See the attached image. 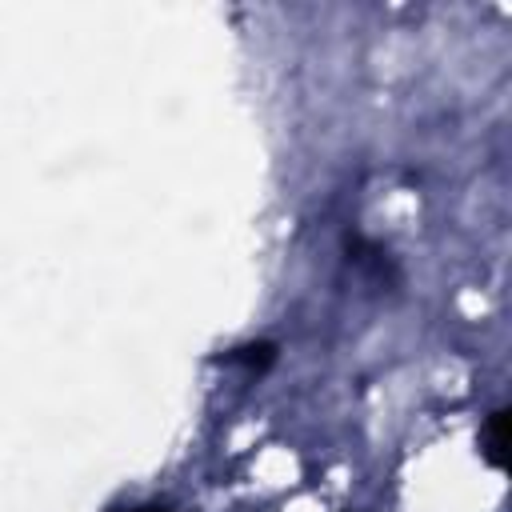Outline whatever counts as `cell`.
I'll return each instance as SVG.
<instances>
[{"label": "cell", "instance_id": "obj_2", "mask_svg": "<svg viewBox=\"0 0 512 512\" xmlns=\"http://www.w3.org/2000/svg\"><path fill=\"white\" fill-rule=\"evenodd\" d=\"M232 364H248V368H268L276 360V344L272 340H260V344H240L228 352Z\"/></svg>", "mask_w": 512, "mask_h": 512}, {"label": "cell", "instance_id": "obj_3", "mask_svg": "<svg viewBox=\"0 0 512 512\" xmlns=\"http://www.w3.org/2000/svg\"><path fill=\"white\" fill-rule=\"evenodd\" d=\"M132 512H168V508H160V504H144V508H132Z\"/></svg>", "mask_w": 512, "mask_h": 512}, {"label": "cell", "instance_id": "obj_1", "mask_svg": "<svg viewBox=\"0 0 512 512\" xmlns=\"http://www.w3.org/2000/svg\"><path fill=\"white\" fill-rule=\"evenodd\" d=\"M484 460L492 468H504L508 464V408H496L484 420Z\"/></svg>", "mask_w": 512, "mask_h": 512}]
</instances>
